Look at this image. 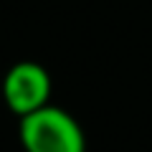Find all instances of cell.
<instances>
[{
	"mask_svg": "<svg viewBox=\"0 0 152 152\" xmlns=\"http://www.w3.org/2000/svg\"><path fill=\"white\" fill-rule=\"evenodd\" d=\"M5 102L20 117L38 112L46 107V99L51 94L48 74L38 64H18L8 71L5 76Z\"/></svg>",
	"mask_w": 152,
	"mask_h": 152,
	"instance_id": "cell-2",
	"label": "cell"
},
{
	"mask_svg": "<svg viewBox=\"0 0 152 152\" xmlns=\"http://www.w3.org/2000/svg\"><path fill=\"white\" fill-rule=\"evenodd\" d=\"M20 140L28 152H84V134L66 112L43 107L23 117Z\"/></svg>",
	"mask_w": 152,
	"mask_h": 152,
	"instance_id": "cell-1",
	"label": "cell"
}]
</instances>
